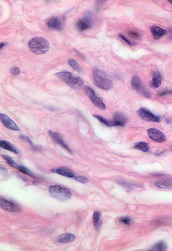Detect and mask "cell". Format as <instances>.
I'll return each instance as SVG.
<instances>
[{
  "label": "cell",
  "mask_w": 172,
  "mask_h": 251,
  "mask_svg": "<svg viewBox=\"0 0 172 251\" xmlns=\"http://www.w3.org/2000/svg\"><path fill=\"white\" fill-rule=\"evenodd\" d=\"M85 92L89 97L92 103L96 105V107L100 109L101 110H104L106 109V106L105 104L103 102L101 99L96 95L94 91L91 88L88 87H84Z\"/></svg>",
  "instance_id": "7"
},
{
  "label": "cell",
  "mask_w": 172,
  "mask_h": 251,
  "mask_svg": "<svg viewBox=\"0 0 172 251\" xmlns=\"http://www.w3.org/2000/svg\"><path fill=\"white\" fill-rule=\"evenodd\" d=\"M54 172L58 173V174L61 175L64 177L68 178H73L74 177L73 174L70 171V170L66 169L65 168H59L56 169Z\"/></svg>",
  "instance_id": "20"
},
{
  "label": "cell",
  "mask_w": 172,
  "mask_h": 251,
  "mask_svg": "<svg viewBox=\"0 0 172 251\" xmlns=\"http://www.w3.org/2000/svg\"><path fill=\"white\" fill-rule=\"evenodd\" d=\"M131 84L133 88L135 89L139 93L147 98L150 97V93L144 85L141 79L137 75H135L132 77L131 80Z\"/></svg>",
  "instance_id": "5"
},
{
  "label": "cell",
  "mask_w": 172,
  "mask_h": 251,
  "mask_svg": "<svg viewBox=\"0 0 172 251\" xmlns=\"http://www.w3.org/2000/svg\"><path fill=\"white\" fill-rule=\"evenodd\" d=\"M100 217H101L100 212L98 211L94 212L93 216V222L94 226L96 228H98V225L99 224Z\"/></svg>",
  "instance_id": "24"
},
{
  "label": "cell",
  "mask_w": 172,
  "mask_h": 251,
  "mask_svg": "<svg viewBox=\"0 0 172 251\" xmlns=\"http://www.w3.org/2000/svg\"><path fill=\"white\" fill-rule=\"evenodd\" d=\"M129 35L130 36H132V37L135 38H138L140 36L139 33L135 31H130Z\"/></svg>",
  "instance_id": "33"
},
{
  "label": "cell",
  "mask_w": 172,
  "mask_h": 251,
  "mask_svg": "<svg viewBox=\"0 0 172 251\" xmlns=\"http://www.w3.org/2000/svg\"><path fill=\"white\" fill-rule=\"evenodd\" d=\"M49 135L51 136V137L52 138V139L54 141L57 143L58 144L61 145V147L64 148L65 149L67 150L68 152L72 153L70 148L68 147V145L66 144V143L64 142V141L63 140L61 136L59 135V133H57V132H54L53 131L50 130L48 131Z\"/></svg>",
  "instance_id": "12"
},
{
  "label": "cell",
  "mask_w": 172,
  "mask_h": 251,
  "mask_svg": "<svg viewBox=\"0 0 172 251\" xmlns=\"http://www.w3.org/2000/svg\"><path fill=\"white\" fill-rule=\"evenodd\" d=\"M168 38L172 40V29H171L168 32Z\"/></svg>",
  "instance_id": "35"
},
{
  "label": "cell",
  "mask_w": 172,
  "mask_h": 251,
  "mask_svg": "<svg viewBox=\"0 0 172 251\" xmlns=\"http://www.w3.org/2000/svg\"><path fill=\"white\" fill-rule=\"evenodd\" d=\"M75 180L79 182L82 183V184H86L89 182V180L87 178L83 176H78V177H74Z\"/></svg>",
  "instance_id": "28"
},
{
  "label": "cell",
  "mask_w": 172,
  "mask_h": 251,
  "mask_svg": "<svg viewBox=\"0 0 172 251\" xmlns=\"http://www.w3.org/2000/svg\"><path fill=\"white\" fill-rule=\"evenodd\" d=\"M168 2L171 3V4H172V0H170V1H168Z\"/></svg>",
  "instance_id": "37"
},
{
  "label": "cell",
  "mask_w": 172,
  "mask_h": 251,
  "mask_svg": "<svg viewBox=\"0 0 172 251\" xmlns=\"http://www.w3.org/2000/svg\"><path fill=\"white\" fill-rule=\"evenodd\" d=\"M93 26L92 18L90 15H87L86 17L78 21L76 23V27L79 31H84L90 29Z\"/></svg>",
  "instance_id": "10"
},
{
  "label": "cell",
  "mask_w": 172,
  "mask_h": 251,
  "mask_svg": "<svg viewBox=\"0 0 172 251\" xmlns=\"http://www.w3.org/2000/svg\"><path fill=\"white\" fill-rule=\"evenodd\" d=\"M75 52H76V54L77 55H78V57H80V58H84V55L81 52H79L77 51H75Z\"/></svg>",
  "instance_id": "34"
},
{
  "label": "cell",
  "mask_w": 172,
  "mask_h": 251,
  "mask_svg": "<svg viewBox=\"0 0 172 251\" xmlns=\"http://www.w3.org/2000/svg\"><path fill=\"white\" fill-rule=\"evenodd\" d=\"M49 192L54 197L60 200L67 201L71 198L72 194L68 189L59 185H51L49 188Z\"/></svg>",
  "instance_id": "4"
},
{
  "label": "cell",
  "mask_w": 172,
  "mask_h": 251,
  "mask_svg": "<svg viewBox=\"0 0 172 251\" xmlns=\"http://www.w3.org/2000/svg\"><path fill=\"white\" fill-rule=\"evenodd\" d=\"M47 25L51 29L61 30L63 29V22L61 19L58 17H53L49 19Z\"/></svg>",
  "instance_id": "14"
},
{
  "label": "cell",
  "mask_w": 172,
  "mask_h": 251,
  "mask_svg": "<svg viewBox=\"0 0 172 251\" xmlns=\"http://www.w3.org/2000/svg\"><path fill=\"white\" fill-rule=\"evenodd\" d=\"M120 222H123V224H124L126 225H129L130 223H131V220L130 219L127 217H123L120 219Z\"/></svg>",
  "instance_id": "29"
},
{
  "label": "cell",
  "mask_w": 172,
  "mask_h": 251,
  "mask_svg": "<svg viewBox=\"0 0 172 251\" xmlns=\"http://www.w3.org/2000/svg\"><path fill=\"white\" fill-rule=\"evenodd\" d=\"M75 238L76 237L74 235L67 233L58 238L57 239V241L59 243H67L73 241L75 240Z\"/></svg>",
  "instance_id": "18"
},
{
  "label": "cell",
  "mask_w": 172,
  "mask_h": 251,
  "mask_svg": "<svg viewBox=\"0 0 172 251\" xmlns=\"http://www.w3.org/2000/svg\"><path fill=\"white\" fill-rule=\"evenodd\" d=\"M1 119L4 125L8 129L14 131H20L18 125L12 121V119L4 114H1Z\"/></svg>",
  "instance_id": "11"
},
{
  "label": "cell",
  "mask_w": 172,
  "mask_h": 251,
  "mask_svg": "<svg viewBox=\"0 0 172 251\" xmlns=\"http://www.w3.org/2000/svg\"><path fill=\"white\" fill-rule=\"evenodd\" d=\"M147 134L153 141L157 143H163L166 140L165 135L161 131L155 128H151L147 129Z\"/></svg>",
  "instance_id": "8"
},
{
  "label": "cell",
  "mask_w": 172,
  "mask_h": 251,
  "mask_svg": "<svg viewBox=\"0 0 172 251\" xmlns=\"http://www.w3.org/2000/svg\"><path fill=\"white\" fill-rule=\"evenodd\" d=\"M1 157H3L6 160L7 163H8L10 165L12 166L13 167L16 168V169L18 168L19 165L17 164L16 163H15V161L10 157L7 155H2Z\"/></svg>",
  "instance_id": "26"
},
{
  "label": "cell",
  "mask_w": 172,
  "mask_h": 251,
  "mask_svg": "<svg viewBox=\"0 0 172 251\" xmlns=\"http://www.w3.org/2000/svg\"><path fill=\"white\" fill-rule=\"evenodd\" d=\"M93 80L96 87L105 90L112 89L113 83L109 76L104 72L96 69L93 71Z\"/></svg>",
  "instance_id": "1"
},
{
  "label": "cell",
  "mask_w": 172,
  "mask_h": 251,
  "mask_svg": "<svg viewBox=\"0 0 172 251\" xmlns=\"http://www.w3.org/2000/svg\"><path fill=\"white\" fill-rule=\"evenodd\" d=\"M68 64L70 65V66H71V67L73 68V69L75 70V71H76L78 72L79 73L82 71L80 66L76 61L74 60L73 59H70L68 61Z\"/></svg>",
  "instance_id": "25"
},
{
  "label": "cell",
  "mask_w": 172,
  "mask_h": 251,
  "mask_svg": "<svg viewBox=\"0 0 172 251\" xmlns=\"http://www.w3.org/2000/svg\"><path fill=\"white\" fill-rule=\"evenodd\" d=\"M154 185L159 188L172 189V178L157 181L155 182Z\"/></svg>",
  "instance_id": "17"
},
{
  "label": "cell",
  "mask_w": 172,
  "mask_h": 251,
  "mask_svg": "<svg viewBox=\"0 0 172 251\" xmlns=\"http://www.w3.org/2000/svg\"><path fill=\"white\" fill-rule=\"evenodd\" d=\"M112 122L113 126H124L126 122V119L121 113H116L114 117L113 121Z\"/></svg>",
  "instance_id": "16"
},
{
  "label": "cell",
  "mask_w": 172,
  "mask_h": 251,
  "mask_svg": "<svg viewBox=\"0 0 172 251\" xmlns=\"http://www.w3.org/2000/svg\"><path fill=\"white\" fill-rule=\"evenodd\" d=\"M7 45V43H5V42H1V48H3V47H4V46H6V45Z\"/></svg>",
  "instance_id": "36"
},
{
  "label": "cell",
  "mask_w": 172,
  "mask_h": 251,
  "mask_svg": "<svg viewBox=\"0 0 172 251\" xmlns=\"http://www.w3.org/2000/svg\"><path fill=\"white\" fill-rule=\"evenodd\" d=\"M119 37H120V38H122V40H123L126 43H127V44H129V45H132V44H131V42L129 41L128 39H127L126 37H124L123 35H119Z\"/></svg>",
  "instance_id": "32"
},
{
  "label": "cell",
  "mask_w": 172,
  "mask_h": 251,
  "mask_svg": "<svg viewBox=\"0 0 172 251\" xmlns=\"http://www.w3.org/2000/svg\"><path fill=\"white\" fill-rule=\"evenodd\" d=\"M171 94H172V90L167 89V90L161 91L160 92H159L158 95L159 96H165V95H166Z\"/></svg>",
  "instance_id": "30"
},
{
  "label": "cell",
  "mask_w": 172,
  "mask_h": 251,
  "mask_svg": "<svg viewBox=\"0 0 172 251\" xmlns=\"http://www.w3.org/2000/svg\"><path fill=\"white\" fill-rule=\"evenodd\" d=\"M93 117H94L95 118H96L97 120L100 121L101 123L104 124L105 125H107V126H113L112 121H107V119H105L103 117H101L100 115H93Z\"/></svg>",
  "instance_id": "23"
},
{
  "label": "cell",
  "mask_w": 172,
  "mask_h": 251,
  "mask_svg": "<svg viewBox=\"0 0 172 251\" xmlns=\"http://www.w3.org/2000/svg\"><path fill=\"white\" fill-rule=\"evenodd\" d=\"M0 146L2 148H4L5 150L11 151L15 154H17L18 153V150H17L16 148L14 147V145L9 142L1 140L0 141Z\"/></svg>",
  "instance_id": "19"
},
{
  "label": "cell",
  "mask_w": 172,
  "mask_h": 251,
  "mask_svg": "<svg viewBox=\"0 0 172 251\" xmlns=\"http://www.w3.org/2000/svg\"><path fill=\"white\" fill-rule=\"evenodd\" d=\"M150 32L156 39H159L167 34V31L161 28L156 26H153L150 27Z\"/></svg>",
  "instance_id": "15"
},
{
  "label": "cell",
  "mask_w": 172,
  "mask_h": 251,
  "mask_svg": "<svg viewBox=\"0 0 172 251\" xmlns=\"http://www.w3.org/2000/svg\"><path fill=\"white\" fill-rule=\"evenodd\" d=\"M167 248V246L164 242L160 241L154 245L151 251H165Z\"/></svg>",
  "instance_id": "21"
},
{
  "label": "cell",
  "mask_w": 172,
  "mask_h": 251,
  "mask_svg": "<svg viewBox=\"0 0 172 251\" xmlns=\"http://www.w3.org/2000/svg\"><path fill=\"white\" fill-rule=\"evenodd\" d=\"M135 148H136L137 150H140L144 152H147L150 150V148L147 143L142 142H140L135 145Z\"/></svg>",
  "instance_id": "22"
},
{
  "label": "cell",
  "mask_w": 172,
  "mask_h": 251,
  "mask_svg": "<svg viewBox=\"0 0 172 251\" xmlns=\"http://www.w3.org/2000/svg\"><path fill=\"white\" fill-rule=\"evenodd\" d=\"M137 114L140 118L149 122H159V118L150 111L147 109L141 108L136 112Z\"/></svg>",
  "instance_id": "6"
},
{
  "label": "cell",
  "mask_w": 172,
  "mask_h": 251,
  "mask_svg": "<svg viewBox=\"0 0 172 251\" xmlns=\"http://www.w3.org/2000/svg\"><path fill=\"white\" fill-rule=\"evenodd\" d=\"M0 206L4 210L10 212H19L22 210L21 207L16 203L2 198L0 200Z\"/></svg>",
  "instance_id": "9"
},
{
  "label": "cell",
  "mask_w": 172,
  "mask_h": 251,
  "mask_svg": "<svg viewBox=\"0 0 172 251\" xmlns=\"http://www.w3.org/2000/svg\"><path fill=\"white\" fill-rule=\"evenodd\" d=\"M17 169L19 170L20 171L25 174L27 175L28 176H30V177H32V178H36V177L33 174V173L31 172L29 169L26 168L24 166H20V165H19Z\"/></svg>",
  "instance_id": "27"
},
{
  "label": "cell",
  "mask_w": 172,
  "mask_h": 251,
  "mask_svg": "<svg viewBox=\"0 0 172 251\" xmlns=\"http://www.w3.org/2000/svg\"><path fill=\"white\" fill-rule=\"evenodd\" d=\"M162 80V78L159 72L157 70H155L153 71L152 81L150 82L149 85L152 88H159L161 85Z\"/></svg>",
  "instance_id": "13"
},
{
  "label": "cell",
  "mask_w": 172,
  "mask_h": 251,
  "mask_svg": "<svg viewBox=\"0 0 172 251\" xmlns=\"http://www.w3.org/2000/svg\"><path fill=\"white\" fill-rule=\"evenodd\" d=\"M10 72L13 75H18L20 72V71L18 68L13 67L10 69Z\"/></svg>",
  "instance_id": "31"
},
{
  "label": "cell",
  "mask_w": 172,
  "mask_h": 251,
  "mask_svg": "<svg viewBox=\"0 0 172 251\" xmlns=\"http://www.w3.org/2000/svg\"><path fill=\"white\" fill-rule=\"evenodd\" d=\"M56 76L74 88H80L84 85V81L80 77H76L70 72L63 71L57 73Z\"/></svg>",
  "instance_id": "3"
},
{
  "label": "cell",
  "mask_w": 172,
  "mask_h": 251,
  "mask_svg": "<svg viewBox=\"0 0 172 251\" xmlns=\"http://www.w3.org/2000/svg\"><path fill=\"white\" fill-rule=\"evenodd\" d=\"M29 49L37 54H44L48 52L50 44L48 41L43 37L33 38L28 43Z\"/></svg>",
  "instance_id": "2"
}]
</instances>
